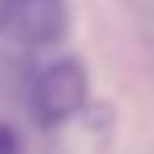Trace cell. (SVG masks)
I'll return each mask as SVG.
<instances>
[{"label":"cell","mask_w":154,"mask_h":154,"mask_svg":"<svg viewBox=\"0 0 154 154\" xmlns=\"http://www.w3.org/2000/svg\"><path fill=\"white\" fill-rule=\"evenodd\" d=\"M88 97V72L75 57H60L51 66L41 69L35 79L32 91V107L44 126L66 123L85 107Z\"/></svg>","instance_id":"1"},{"label":"cell","mask_w":154,"mask_h":154,"mask_svg":"<svg viewBox=\"0 0 154 154\" xmlns=\"http://www.w3.org/2000/svg\"><path fill=\"white\" fill-rule=\"evenodd\" d=\"M66 0H10V29L35 47H51L66 35Z\"/></svg>","instance_id":"2"},{"label":"cell","mask_w":154,"mask_h":154,"mask_svg":"<svg viewBox=\"0 0 154 154\" xmlns=\"http://www.w3.org/2000/svg\"><path fill=\"white\" fill-rule=\"evenodd\" d=\"M0 154H22V138L10 123H0Z\"/></svg>","instance_id":"3"},{"label":"cell","mask_w":154,"mask_h":154,"mask_svg":"<svg viewBox=\"0 0 154 154\" xmlns=\"http://www.w3.org/2000/svg\"><path fill=\"white\" fill-rule=\"evenodd\" d=\"M0 29H10V0H0Z\"/></svg>","instance_id":"4"}]
</instances>
